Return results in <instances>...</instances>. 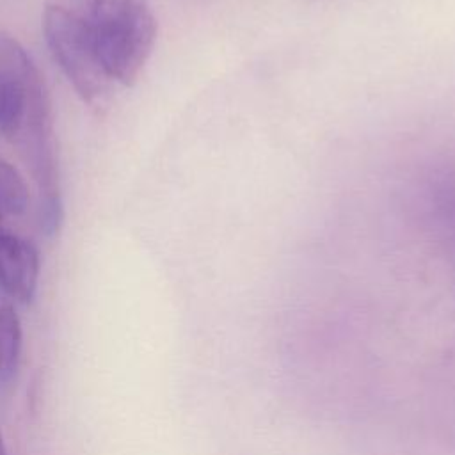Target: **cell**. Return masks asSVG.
<instances>
[{
	"label": "cell",
	"instance_id": "52a82bcc",
	"mask_svg": "<svg viewBox=\"0 0 455 455\" xmlns=\"http://www.w3.org/2000/svg\"><path fill=\"white\" fill-rule=\"evenodd\" d=\"M4 212H2V208H0V235H4L5 233V229H4Z\"/></svg>",
	"mask_w": 455,
	"mask_h": 455
},
{
	"label": "cell",
	"instance_id": "277c9868",
	"mask_svg": "<svg viewBox=\"0 0 455 455\" xmlns=\"http://www.w3.org/2000/svg\"><path fill=\"white\" fill-rule=\"evenodd\" d=\"M23 343L21 322L11 304H0V380H9L20 363Z\"/></svg>",
	"mask_w": 455,
	"mask_h": 455
},
{
	"label": "cell",
	"instance_id": "ba28073f",
	"mask_svg": "<svg viewBox=\"0 0 455 455\" xmlns=\"http://www.w3.org/2000/svg\"><path fill=\"white\" fill-rule=\"evenodd\" d=\"M0 455H7L5 444H4V439H2V432H0Z\"/></svg>",
	"mask_w": 455,
	"mask_h": 455
},
{
	"label": "cell",
	"instance_id": "8992f818",
	"mask_svg": "<svg viewBox=\"0 0 455 455\" xmlns=\"http://www.w3.org/2000/svg\"><path fill=\"white\" fill-rule=\"evenodd\" d=\"M135 0H89V20L87 23L96 28L119 20Z\"/></svg>",
	"mask_w": 455,
	"mask_h": 455
},
{
	"label": "cell",
	"instance_id": "6da1fadb",
	"mask_svg": "<svg viewBox=\"0 0 455 455\" xmlns=\"http://www.w3.org/2000/svg\"><path fill=\"white\" fill-rule=\"evenodd\" d=\"M43 34L53 60L82 101L101 103L108 76L100 62L87 20L60 5L48 4L43 12Z\"/></svg>",
	"mask_w": 455,
	"mask_h": 455
},
{
	"label": "cell",
	"instance_id": "5b68a950",
	"mask_svg": "<svg viewBox=\"0 0 455 455\" xmlns=\"http://www.w3.org/2000/svg\"><path fill=\"white\" fill-rule=\"evenodd\" d=\"M28 206V188L18 169L0 156V208L5 215H21Z\"/></svg>",
	"mask_w": 455,
	"mask_h": 455
},
{
	"label": "cell",
	"instance_id": "3957f363",
	"mask_svg": "<svg viewBox=\"0 0 455 455\" xmlns=\"http://www.w3.org/2000/svg\"><path fill=\"white\" fill-rule=\"evenodd\" d=\"M41 259L37 247L18 235H0V288L20 304H30L37 291Z\"/></svg>",
	"mask_w": 455,
	"mask_h": 455
},
{
	"label": "cell",
	"instance_id": "7a4b0ae2",
	"mask_svg": "<svg viewBox=\"0 0 455 455\" xmlns=\"http://www.w3.org/2000/svg\"><path fill=\"white\" fill-rule=\"evenodd\" d=\"M91 30L108 80H116L124 87L133 85L156 39V20L149 5L144 0H135L119 20L103 27H91Z\"/></svg>",
	"mask_w": 455,
	"mask_h": 455
}]
</instances>
